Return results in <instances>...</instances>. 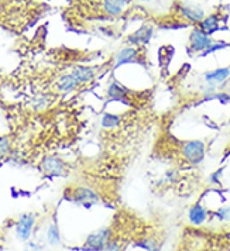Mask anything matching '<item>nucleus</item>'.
Wrapping results in <instances>:
<instances>
[{"mask_svg":"<svg viewBox=\"0 0 230 251\" xmlns=\"http://www.w3.org/2000/svg\"><path fill=\"white\" fill-rule=\"evenodd\" d=\"M181 157L189 165H199L205 160L206 144L202 140H188L181 144Z\"/></svg>","mask_w":230,"mask_h":251,"instance_id":"nucleus-1","label":"nucleus"},{"mask_svg":"<svg viewBox=\"0 0 230 251\" xmlns=\"http://www.w3.org/2000/svg\"><path fill=\"white\" fill-rule=\"evenodd\" d=\"M112 240V230L109 227H101L92 231L83 243V247L89 251H101Z\"/></svg>","mask_w":230,"mask_h":251,"instance_id":"nucleus-2","label":"nucleus"},{"mask_svg":"<svg viewBox=\"0 0 230 251\" xmlns=\"http://www.w3.org/2000/svg\"><path fill=\"white\" fill-rule=\"evenodd\" d=\"M71 201L75 205L91 207V206L99 203V195L96 194L93 189L88 188V186H78V188H75L72 191Z\"/></svg>","mask_w":230,"mask_h":251,"instance_id":"nucleus-3","label":"nucleus"},{"mask_svg":"<svg viewBox=\"0 0 230 251\" xmlns=\"http://www.w3.org/2000/svg\"><path fill=\"white\" fill-rule=\"evenodd\" d=\"M35 225V216L33 213H24L16 223V236L20 241H28L31 239Z\"/></svg>","mask_w":230,"mask_h":251,"instance_id":"nucleus-4","label":"nucleus"},{"mask_svg":"<svg viewBox=\"0 0 230 251\" xmlns=\"http://www.w3.org/2000/svg\"><path fill=\"white\" fill-rule=\"evenodd\" d=\"M212 44H213V40L210 38V35H207L206 33H204V31L199 30L198 27L191 31V35H189V48H191V51L202 54V52H205Z\"/></svg>","mask_w":230,"mask_h":251,"instance_id":"nucleus-5","label":"nucleus"},{"mask_svg":"<svg viewBox=\"0 0 230 251\" xmlns=\"http://www.w3.org/2000/svg\"><path fill=\"white\" fill-rule=\"evenodd\" d=\"M230 78V68H216L213 71H207L204 75V80L206 83V86L213 88V89H220L228 79Z\"/></svg>","mask_w":230,"mask_h":251,"instance_id":"nucleus-6","label":"nucleus"},{"mask_svg":"<svg viewBox=\"0 0 230 251\" xmlns=\"http://www.w3.org/2000/svg\"><path fill=\"white\" fill-rule=\"evenodd\" d=\"M41 171L48 176H62L67 174V167L64 161L58 157H46L41 161Z\"/></svg>","mask_w":230,"mask_h":251,"instance_id":"nucleus-7","label":"nucleus"},{"mask_svg":"<svg viewBox=\"0 0 230 251\" xmlns=\"http://www.w3.org/2000/svg\"><path fill=\"white\" fill-rule=\"evenodd\" d=\"M188 220L192 226L195 227H201L209 220V210L204 203L196 202L189 207L188 210Z\"/></svg>","mask_w":230,"mask_h":251,"instance_id":"nucleus-8","label":"nucleus"},{"mask_svg":"<svg viewBox=\"0 0 230 251\" xmlns=\"http://www.w3.org/2000/svg\"><path fill=\"white\" fill-rule=\"evenodd\" d=\"M178 12H179V14L184 17L185 20H188L191 23H201L205 19V12L201 7L194 6V4L182 3V4H179Z\"/></svg>","mask_w":230,"mask_h":251,"instance_id":"nucleus-9","label":"nucleus"},{"mask_svg":"<svg viewBox=\"0 0 230 251\" xmlns=\"http://www.w3.org/2000/svg\"><path fill=\"white\" fill-rule=\"evenodd\" d=\"M107 98L110 100H115V102H120L123 104H131L130 103V98H128V92L126 88H123L120 83L117 82H112L110 86L107 88Z\"/></svg>","mask_w":230,"mask_h":251,"instance_id":"nucleus-10","label":"nucleus"},{"mask_svg":"<svg viewBox=\"0 0 230 251\" xmlns=\"http://www.w3.org/2000/svg\"><path fill=\"white\" fill-rule=\"evenodd\" d=\"M138 58V50L136 47H125L122 48L115 58V68H119L120 65H125L128 62H136Z\"/></svg>","mask_w":230,"mask_h":251,"instance_id":"nucleus-11","label":"nucleus"},{"mask_svg":"<svg viewBox=\"0 0 230 251\" xmlns=\"http://www.w3.org/2000/svg\"><path fill=\"white\" fill-rule=\"evenodd\" d=\"M103 12L110 17H117L125 12L127 6V0H103L102 1Z\"/></svg>","mask_w":230,"mask_h":251,"instance_id":"nucleus-12","label":"nucleus"},{"mask_svg":"<svg viewBox=\"0 0 230 251\" xmlns=\"http://www.w3.org/2000/svg\"><path fill=\"white\" fill-rule=\"evenodd\" d=\"M71 74L79 85L89 83V82H92L95 79V71H93V68H89V67H81V65L74 67Z\"/></svg>","mask_w":230,"mask_h":251,"instance_id":"nucleus-13","label":"nucleus"},{"mask_svg":"<svg viewBox=\"0 0 230 251\" xmlns=\"http://www.w3.org/2000/svg\"><path fill=\"white\" fill-rule=\"evenodd\" d=\"M57 89L59 92H62V93H68V92L75 91L78 86H79V83L77 82V79L72 76V74L69 72V74H64V75H61L59 78L57 79Z\"/></svg>","mask_w":230,"mask_h":251,"instance_id":"nucleus-14","label":"nucleus"},{"mask_svg":"<svg viewBox=\"0 0 230 251\" xmlns=\"http://www.w3.org/2000/svg\"><path fill=\"white\" fill-rule=\"evenodd\" d=\"M151 34H153V28L150 25H143L140 30H137L134 34L130 35L127 40L133 46H143V44L149 43V40L151 38Z\"/></svg>","mask_w":230,"mask_h":251,"instance_id":"nucleus-15","label":"nucleus"},{"mask_svg":"<svg viewBox=\"0 0 230 251\" xmlns=\"http://www.w3.org/2000/svg\"><path fill=\"white\" fill-rule=\"evenodd\" d=\"M219 25H220V22H219V17L216 14H210L205 17L201 23H199V30H202L204 33H206L207 35L213 34L216 30H219Z\"/></svg>","mask_w":230,"mask_h":251,"instance_id":"nucleus-16","label":"nucleus"},{"mask_svg":"<svg viewBox=\"0 0 230 251\" xmlns=\"http://www.w3.org/2000/svg\"><path fill=\"white\" fill-rule=\"evenodd\" d=\"M122 123L120 116L113 113H104L102 117V127L106 130H113L116 127H119Z\"/></svg>","mask_w":230,"mask_h":251,"instance_id":"nucleus-17","label":"nucleus"},{"mask_svg":"<svg viewBox=\"0 0 230 251\" xmlns=\"http://www.w3.org/2000/svg\"><path fill=\"white\" fill-rule=\"evenodd\" d=\"M47 241L50 246H58L61 244V236H59V230H58L55 223H50L47 228Z\"/></svg>","mask_w":230,"mask_h":251,"instance_id":"nucleus-18","label":"nucleus"},{"mask_svg":"<svg viewBox=\"0 0 230 251\" xmlns=\"http://www.w3.org/2000/svg\"><path fill=\"white\" fill-rule=\"evenodd\" d=\"M213 216L216 217L219 222H222V223L230 222V206L228 205L219 206L218 209L213 212Z\"/></svg>","mask_w":230,"mask_h":251,"instance_id":"nucleus-19","label":"nucleus"},{"mask_svg":"<svg viewBox=\"0 0 230 251\" xmlns=\"http://www.w3.org/2000/svg\"><path fill=\"white\" fill-rule=\"evenodd\" d=\"M178 178H179L178 170H168V171H165V174L162 175V178L158 182H161V185H173L178 181Z\"/></svg>","mask_w":230,"mask_h":251,"instance_id":"nucleus-20","label":"nucleus"},{"mask_svg":"<svg viewBox=\"0 0 230 251\" xmlns=\"http://www.w3.org/2000/svg\"><path fill=\"white\" fill-rule=\"evenodd\" d=\"M137 246L138 247H141V249H144L146 251H160V247H158L157 241L154 239L141 240Z\"/></svg>","mask_w":230,"mask_h":251,"instance_id":"nucleus-21","label":"nucleus"},{"mask_svg":"<svg viewBox=\"0 0 230 251\" xmlns=\"http://www.w3.org/2000/svg\"><path fill=\"white\" fill-rule=\"evenodd\" d=\"M101 251H123V246L120 241L112 239Z\"/></svg>","mask_w":230,"mask_h":251,"instance_id":"nucleus-22","label":"nucleus"},{"mask_svg":"<svg viewBox=\"0 0 230 251\" xmlns=\"http://www.w3.org/2000/svg\"><path fill=\"white\" fill-rule=\"evenodd\" d=\"M228 46H229L228 43H220V41H219V43H213L212 46L207 48L205 52H202V54H201V57H206V55H209V54H212V52H215V51H218V50H222V48H225V47H228Z\"/></svg>","mask_w":230,"mask_h":251,"instance_id":"nucleus-23","label":"nucleus"},{"mask_svg":"<svg viewBox=\"0 0 230 251\" xmlns=\"http://www.w3.org/2000/svg\"><path fill=\"white\" fill-rule=\"evenodd\" d=\"M222 176H223V170L220 168L218 171L212 172L209 176V183L210 185H220L222 183Z\"/></svg>","mask_w":230,"mask_h":251,"instance_id":"nucleus-24","label":"nucleus"},{"mask_svg":"<svg viewBox=\"0 0 230 251\" xmlns=\"http://www.w3.org/2000/svg\"><path fill=\"white\" fill-rule=\"evenodd\" d=\"M10 151V140L7 137H0V155H6Z\"/></svg>","mask_w":230,"mask_h":251,"instance_id":"nucleus-25","label":"nucleus"},{"mask_svg":"<svg viewBox=\"0 0 230 251\" xmlns=\"http://www.w3.org/2000/svg\"><path fill=\"white\" fill-rule=\"evenodd\" d=\"M26 251H43V249H41V246H38L37 243L30 241V243H27V246H26Z\"/></svg>","mask_w":230,"mask_h":251,"instance_id":"nucleus-26","label":"nucleus"},{"mask_svg":"<svg viewBox=\"0 0 230 251\" xmlns=\"http://www.w3.org/2000/svg\"><path fill=\"white\" fill-rule=\"evenodd\" d=\"M138 1H150V0H138Z\"/></svg>","mask_w":230,"mask_h":251,"instance_id":"nucleus-27","label":"nucleus"},{"mask_svg":"<svg viewBox=\"0 0 230 251\" xmlns=\"http://www.w3.org/2000/svg\"><path fill=\"white\" fill-rule=\"evenodd\" d=\"M229 68H230V67H229Z\"/></svg>","mask_w":230,"mask_h":251,"instance_id":"nucleus-28","label":"nucleus"}]
</instances>
